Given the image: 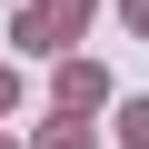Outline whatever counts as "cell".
Returning a JSON list of instances; mask_svg holds the SVG:
<instances>
[{
	"instance_id": "cell-1",
	"label": "cell",
	"mask_w": 149,
	"mask_h": 149,
	"mask_svg": "<svg viewBox=\"0 0 149 149\" xmlns=\"http://www.w3.org/2000/svg\"><path fill=\"white\" fill-rule=\"evenodd\" d=\"M129 149H149V100H139V109H129Z\"/></svg>"
}]
</instances>
